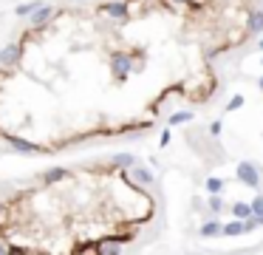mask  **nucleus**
<instances>
[{"label":"nucleus","instance_id":"f257e3e1","mask_svg":"<svg viewBox=\"0 0 263 255\" xmlns=\"http://www.w3.org/2000/svg\"><path fill=\"white\" fill-rule=\"evenodd\" d=\"M110 71H113V77L119 82H125L130 77V71H133V57L125 54V51H116V54L110 57Z\"/></svg>","mask_w":263,"mask_h":255},{"label":"nucleus","instance_id":"f03ea898","mask_svg":"<svg viewBox=\"0 0 263 255\" xmlns=\"http://www.w3.org/2000/svg\"><path fill=\"white\" fill-rule=\"evenodd\" d=\"M235 176H238L241 184H246V187H252V190L260 187V173H257V167L252 162H241L238 167H235Z\"/></svg>","mask_w":263,"mask_h":255},{"label":"nucleus","instance_id":"7ed1b4c3","mask_svg":"<svg viewBox=\"0 0 263 255\" xmlns=\"http://www.w3.org/2000/svg\"><path fill=\"white\" fill-rule=\"evenodd\" d=\"M99 12H102L105 17H113V20H119V23H125V20L130 17V9H128V3H122V0H113V3H102V6H99Z\"/></svg>","mask_w":263,"mask_h":255},{"label":"nucleus","instance_id":"20e7f679","mask_svg":"<svg viewBox=\"0 0 263 255\" xmlns=\"http://www.w3.org/2000/svg\"><path fill=\"white\" fill-rule=\"evenodd\" d=\"M20 60H23V49H20L17 42H9V46H3V49H0V66H3V68L17 66Z\"/></svg>","mask_w":263,"mask_h":255},{"label":"nucleus","instance_id":"39448f33","mask_svg":"<svg viewBox=\"0 0 263 255\" xmlns=\"http://www.w3.org/2000/svg\"><path fill=\"white\" fill-rule=\"evenodd\" d=\"M0 136H3V139H6V142H9V145H12L17 153H40V151H43V147H37L34 142L20 139V136H9V134H3V131H0Z\"/></svg>","mask_w":263,"mask_h":255},{"label":"nucleus","instance_id":"423d86ee","mask_svg":"<svg viewBox=\"0 0 263 255\" xmlns=\"http://www.w3.org/2000/svg\"><path fill=\"white\" fill-rule=\"evenodd\" d=\"M51 17H54V6H49V3H40V6L29 14L31 26H43V23H49Z\"/></svg>","mask_w":263,"mask_h":255},{"label":"nucleus","instance_id":"0eeeda50","mask_svg":"<svg viewBox=\"0 0 263 255\" xmlns=\"http://www.w3.org/2000/svg\"><path fill=\"white\" fill-rule=\"evenodd\" d=\"M246 31H249V34H263V9H252L249 12Z\"/></svg>","mask_w":263,"mask_h":255},{"label":"nucleus","instance_id":"6e6552de","mask_svg":"<svg viewBox=\"0 0 263 255\" xmlns=\"http://www.w3.org/2000/svg\"><path fill=\"white\" fill-rule=\"evenodd\" d=\"M68 176H71V170L68 167H49L43 173V182L45 184H57V182H62V179H68Z\"/></svg>","mask_w":263,"mask_h":255},{"label":"nucleus","instance_id":"1a4fd4ad","mask_svg":"<svg viewBox=\"0 0 263 255\" xmlns=\"http://www.w3.org/2000/svg\"><path fill=\"white\" fill-rule=\"evenodd\" d=\"M130 176H133V182L136 184H141V187H150V184H153V173H150V170L147 167H130Z\"/></svg>","mask_w":263,"mask_h":255},{"label":"nucleus","instance_id":"9d476101","mask_svg":"<svg viewBox=\"0 0 263 255\" xmlns=\"http://www.w3.org/2000/svg\"><path fill=\"white\" fill-rule=\"evenodd\" d=\"M221 232H224V224H221L218 219H212V221H204L201 230H198V236L201 238H215V236H221Z\"/></svg>","mask_w":263,"mask_h":255},{"label":"nucleus","instance_id":"9b49d317","mask_svg":"<svg viewBox=\"0 0 263 255\" xmlns=\"http://www.w3.org/2000/svg\"><path fill=\"white\" fill-rule=\"evenodd\" d=\"M244 232H246V221L235 219V221H229V224H224V232H221V236H244Z\"/></svg>","mask_w":263,"mask_h":255},{"label":"nucleus","instance_id":"f8f14e48","mask_svg":"<svg viewBox=\"0 0 263 255\" xmlns=\"http://www.w3.org/2000/svg\"><path fill=\"white\" fill-rule=\"evenodd\" d=\"M232 216H235V219H241V221H246V219H252L255 213H252V204L238 201V204H232Z\"/></svg>","mask_w":263,"mask_h":255},{"label":"nucleus","instance_id":"ddd939ff","mask_svg":"<svg viewBox=\"0 0 263 255\" xmlns=\"http://www.w3.org/2000/svg\"><path fill=\"white\" fill-rule=\"evenodd\" d=\"M113 164H116V167H133L136 156L133 153H116V156H113Z\"/></svg>","mask_w":263,"mask_h":255},{"label":"nucleus","instance_id":"4468645a","mask_svg":"<svg viewBox=\"0 0 263 255\" xmlns=\"http://www.w3.org/2000/svg\"><path fill=\"white\" fill-rule=\"evenodd\" d=\"M224 187H227V182L221 176H209L207 179V193H224Z\"/></svg>","mask_w":263,"mask_h":255},{"label":"nucleus","instance_id":"2eb2a0df","mask_svg":"<svg viewBox=\"0 0 263 255\" xmlns=\"http://www.w3.org/2000/svg\"><path fill=\"white\" fill-rule=\"evenodd\" d=\"M196 116H193V111H176V114L170 116V125H184V122H193Z\"/></svg>","mask_w":263,"mask_h":255},{"label":"nucleus","instance_id":"dca6fc26","mask_svg":"<svg viewBox=\"0 0 263 255\" xmlns=\"http://www.w3.org/2000/svg\"><path fill=\"white\" fill-rule=\"evenodd\" d=\"M252 213H255V219L263 224V193H257L255 199H252Z\"/></svg>","mask_w":263,"mask_h":255},{"label":"nucleus","instance_id":"f3484780","mask_svg":"<svg viewBox=\"0 0 263 255\" xmlns=\"http://www.w3.org/2000/svg\"><path fill=\"white\" fill-rule=\"evenodd\" d=\"M37 6H40V0H31V3H23V6L14 9V14H17V17H29V14L34 12Z\"/></svg>","mask_w":263,"mask_h":255},{"label":"nucleus","instance_id":"a211bd4d","mask_svg":"<svg viewBox=\"0 0 263 255\" xmlns=\"http://www.w3.org/2000/svg\"><path fill=\"white\" fill-rule=\"evenodd\" d=\"M209 213H221L224 210V199H221V193H209Z\"/></svg>","mask_w":263,"mask_h":255},{"label":"nucleus","instance_id":"6ab92c4d","mask_svg":"<svg viewBox=\"0 0 263 255\" xmlns=\"http://www.w3.org/2000/svg\"><path fill=\"white\" fill-rule=\"evenodd\" d=\"M244 102H246V99L241 97V94H235V97H232V99H229V102H227V114H232V111L244 108Z\"/></svg>","mask_w":263,"mask_h":255},{"label":"nucleus","instance_id":"aec40b11","mask_svg":"<svg viewBox=\"0 0 263 255\" xmlns=\"http://www.w3.org/2000/svg\"><path fill=\"white\" fill-rule=\"evenodd\" d=\"M221 134H224V122L221 119L209 122V136H221Z\"/></svg>","mask_w":263,"mask_h":255},{"label":"nucleus","instance_id":"412c9836","mask_svg":"<svg viewBox=\"0 0 263 255\" xmlns=\"http://www.w3.org/2000/svg\"><path fill=\"white\" fill-rule=\"evenodd\" d=\"M3 216H6V201L0 199V219H3Z\"/></svg>","mask_w":263,"mask_h":255},{"label":"nucleus","instance_id":"4be33fe9","mask_svg":"<svg viewBox=\"0 0 263 255\" xmlns=\"http://www.w3.org/2000/svg\"><path fill=\"white\" fill-rule=\"evenodd\" d=\"M257 88H260V91H263V77H260V79H257Z\"/></svg>","mask_w":263,"mask_h":255},{"label":"nucleus","instance_id":"5701e85b","mask_svg":"<svg viewBox=\"0 0 263 255\" xmlns=\"http://www.w3.org/2000/svg\"><path fill=\"white\" fill-rule=\"evenodd\" d=\"M3 252H6V244H0V255H3Z\"/></svg>","mask_w":263,"mask_h":255},{"label":"nucleus","instance_id":"b1692460","mask_svg":"<svg viewBox=\"0 0 263 255\" xmlns=\"http://www.w3.org/2000/svg\"><path fill=\"white\" fill-rule=\"evenodd\" d=\"M173 3H187V0H173Z\"/></svg>","mask_w":263,"mask_h":255},{"label":"nucleus","instance_id":"393cba45","mask_svg":"<svg viewBox=\"0 0 263 255\" xmlns=\"http://www.w3.org/2000/svg\"><path fill=\"white\" fill-rule=\"evenodd\" d=\"M260 51H263V37H260Z\"/></svg>","mask_w":263,"mask_h":255}]
</instances>
